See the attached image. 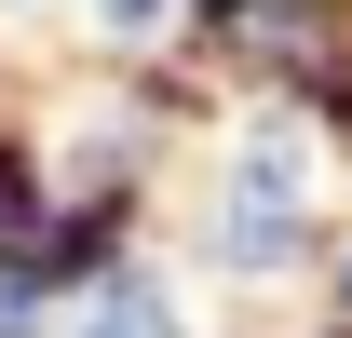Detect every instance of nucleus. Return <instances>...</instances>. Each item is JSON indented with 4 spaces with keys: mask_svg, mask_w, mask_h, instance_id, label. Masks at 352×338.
<instances>
[{
    "mask_svg": "<svg viewBox=\"0 0 352 338\" xmlns=\"http://www.w3.org/2000/svg\"><path fill=\"white\" fill-rule=\"evenodd\" d=\"M311 216H325V149H311L298 109H271V122L230 135L217 190H204V257H217L230 284H285L311 257Z\"/></svg>",
    "mask_w": 352,
    "mask_h": 338,
    "instance_id": "obj_1",
    "label": "nucleus"
},
{
    "mask_svg": "<svg viewBox=\"0 0 352 338\" xmlns=\"http://www.w3.org/2000/svg\"><path fill=\"white\" fill-rule=\"evenodd\" d=\"M54 338H190V325H176V284H163V271H135V257H109L95 284H68Z\"/></svg>",
    "mask_w": 352,
    "mask_h": 338,
    "instance_id": "obj_2",
    "label": "nucleus"
},
{
    "mask_svg": "<svg viewBox=\"0 0 352 338\" xmlns=\"http://www.w3.org/2000/svg\"><path fill=\"white\" fill-rule=\"evenodd\" d=\"M41 244H54L41 163H28V135H0V271H41Z\"/></svg>",
    "mask_w": 352,
    "mask_h": 338,
    "instance_id": "obj_3",
    "label": "nucleus"
},
{
    "mask_svg": "<svg viewBox=\"0 0 352 338\" xmlns=\"http://www.w3.org/2000/svg\"><path fill=\"white\" fill-rule=\"evenodd\" d=\"M339 311H352V257H339Z\"/></svg>",
    "mask_w": 352,
    "mask_h": 338,
    "instance_id": "obj_4",
    "label": "nucleus"
},
{
    "mask_svg": "<svg viewBox=\"0 0 352 338\" xmlns=\"http://www.w3.org/2000/svg\"><path fill=\"white\" fill-rule=\"evenodd\" d=\"M0 14H41V0H0Z\"/></svg>",
    "mask_w": 352,
    "mask_h": 338,
    "instance_id": "obj_5",
    "label": "nucleus"
}]
</instances>
